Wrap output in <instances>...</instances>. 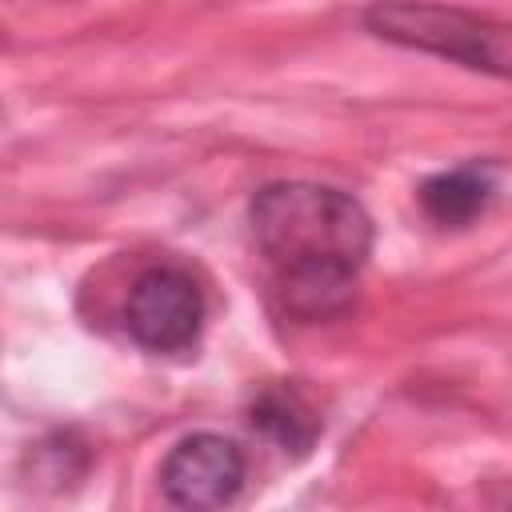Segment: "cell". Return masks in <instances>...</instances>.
Here are the masks:
<instances>
[{
	"label": "cell",
	"mask_w": 512,
	"mask_h": 512,
	"mask_svg": "<svg viewBox=\"0 0 512 512\" xmlns=\"http://www.w3.org/2000/svg\"><path fill=\"white\" fill-rule=\"evenodd\" d=\"M248 224L288 312L324 320L352 304L372 252V220L348 192L280 180L252 196Z\"/></svg>",
	"instance_id": "obj_1"
},
{
	"label": "cell",
	"mask_w": 512,
	"mask_h": 512,
	"mask_svg": "<svg viewBox=\"0 0 512 512\" xmlns=\"http://www.w3.org/2000/svg\"><path fill=\"white\" fill-rule=\"evenodd\" d=\"M368 28L380 40H396L408 48H424L448 60H460L468 68L484 72H512V52L504 28L460 12V8H440V4H412V0H388L368 8Z\"/></svg>",
	"instance_id": "obj_2"
},
{
	"label": "cell",
	"mask_w": 512,
	"mask_h": 512,
	"mask_svg": "<svg viewBox=\"0 0 512 512\" xmlns=\"http://www.w3.org/2000/svg\"><path fill=\"white\" fill-rule=\"evenodd\" d=\"M124 328L148 352H184L204 328V292L184 268L156 264L132 280Z\"/></svg>",
	"instance_id": "obj_3"
},
{
	"label": "cell",
	"mask_w": 512,
	"mask_h": 512,
	"mask_svg": "<svg viewBox=\"0 0 512 512\" xmlns=\"http://www.w3.org/2000/svg\"><path fill=\"white\" fill-rule=\"evenodd\" d=\"M244 484V452L216 432L184 436L160 464V488L176 508H224Z\"/></svg>",
	"instance_id": "obj_4"
},
{
	"label": "cell",
	"mask_w": 512,
	"mask_h": 512,
	"mask_svg": "<svg viewBox=\"0 0 512 512\" xmlns=\"http://www.w3.org/2000/svg\"><path fill=\"white\" fill-rule=\"evenodd\" d=\"M496 200V176L484 164H460L420 184V208L440 228H464Z\"/></svg>",
	"instance_id": "obj_5"
},
{
	"label": "cell",
	"mask_w": 512,
	"mask_h": 512,
	"mask_svg": "<svg viewBox=\"0 0 512 512\" xmlns=\"http://www.w3.org/2000/svg\"><path fill=\"white\" fill-rule=\"evenodd\" d=\"M248 420H252V428H256L264 440H272L280 452H292V456H304V452L316 444V436H320V416H316V408H312L292 384H272V388H264V392L252 400Z\"/></svg>",
	"instance_id": "obj_6"
}]
</instances>
